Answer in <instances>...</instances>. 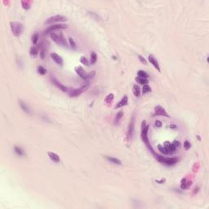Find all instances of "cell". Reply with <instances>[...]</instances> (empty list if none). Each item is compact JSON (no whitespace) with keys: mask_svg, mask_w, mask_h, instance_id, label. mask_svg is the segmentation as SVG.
Here are the masks:
<instances>
[{"mask_svg":"<svg viewBox=\"0 0 209 209\" xmlns=\"http://www.w3.org/2000/svg\"><path fill=\"white\" fill-rule=\"evenodd\" d=\"M38 38H39L38 34H37V33H35V34L32 36V42H33V44H34V45L37 44V42L38 41Z\"/></svg>","mask_w":209,"mask_h":209,"instance_id":"cell-32","label":"cell"},{"mask_svg":"<svg viewBox=\"0 0 209 209\" xmlns=\"http://www.w3.org/2000/svg\"><path fill=\"white\" fill-rule=\"evenodd\" d=\"M69 42H70V46L73 48H76V43H75L74 42V39L72 38H69Z\"/></svg>","mask_w":209,"mask_h":209,"instance_id":"cell-34","label":"cell"},{"mask_svg":"<svg viewBox=\"0 0 209 209\" xmlns=\"http://www.w3.org/2000/svg\"><path fill=\"white\" fill-rule=\"evenodd\" d=\"M19 104H20V106L21 107V109L23 110V111H25V113H28V114H30V110H29V106L26 104L24 101L22 100H19Z\"/></svg>","mask_w":209,"mask_h":209,"instance_id":"cell-18","label":"cell"},{"mask_svg":"<svg viewBox=\"0 0 209 209\" xmlns=\"http://www.w3.org/2000/svg\"><path fill=\"white\" fill-rule=\"evenodd\" d=\"M148 131H149V125L146 123V121L144 120L142 121L141 123V133H140V136H141V140H143V142L145 144V145L147 146L150 151L153 152V149L151 147L149 141V138H148Z\"/></svg>","mask_w":209,"mask_h":209,"instance_id":"cell-1","label":"cell"},{"mask_svg":"<svg viewBox=\"0 0 209 209\" xmlns=\"http://www.w3.org/2000/svg\"><path fill=\"white\" fill-rule=\"evenodd\" d=\"M172 144L174 145V146L176 147H176H179L180 146V142L179 141H176V140H174V141L172 142Z\"/></svg>","mask_w":209,"mask_h":209,"instance_id":"cell-39","label":"cell"},{"mask_svg":"<svg viewBox=\"0 0 209 209\" xmlns=\"http://www.w3.org/2000/svg\"><path fill=\"white\" fill-rule=\"evenodd\" d=\"M95 74H96V72L95 71H92V72H91V73L87 74V79H88V78H92L95 76Z\"/></svg>","mask_w":209,"mask_h":209,"instance_id":"cell-36","label":"cell"},{"mask_svg":"<svg viewBox=\"0 0 209 209\" xmlns=\"http://www.w3.org/2000/svg\"><path fill=\"white\" fill-rule=\"evenodd\" d=\"M170 127H176V126H173V125H171V126H170Z\"/></svg>","mask_w":209,"mask_h":209,"instance_id":"cell-42","label":"cell"},{"mask_svg":"<svg viewBox=\"0 0 209 209\" xmlns=\"http://www.w3.org/2000/svg\"><path fill=\"white\" fill-rule=\"evenodd\" d=\"M149 61L153 65V67H154L157 70H158L159 72H160V67H159V62H158V61H157V59L151 54L149 55Z\"/></svg>","mask_w":209,"mask_h":209,"instance_id":"cell-13","label":"cell"},{"mask_svg":"<svg viewBox=\"0 0 209 209\" xmlns=\"http://www.w3.org/2000/svg\"><path fill=\"white\" fill-rule=\"evenodd\" d=\"M158 148H159V150L160 151V153H163V154H165V155H167V154H168V150L166 149V148L164 146H162L161 145H159V146H158Z\"/></svg>","mask_w":209,"mask_h":209,"instance_id":"cell-30","label":"cell"},{"mask_svg":"<svg viewBox=\"0 0 209 209\" xmlns=\"http://www.w3.org/2000/svg\"><path fill=\"white\" fill-rule=\"evenodd\" d=\"M44 54H45L44 49H42V51L40 52V57H41V59H44Z\"/></svg>","mask_w":209,"mask_h":209,"instance_id":"cell-40","label":"cell"},{"mask_svg":"<svg viewBox=\"0 0 209 209\" xmlns=\"http://www.w3.org/2000/svg\"><path fill=\"white\" fill-rule=\"evenodd\" d=\"M51 57L57 65H63V59H62L61 57H60V56H59L58 54L54 53V52H53V53L51 54Z\"/></svg>","mask_w":209,"mask_h":209,"instance_id":"cell-14","label":"cell"},{"mask_svg":"<svg viewBox=\"0 0 209 209\" xmlns=\"http://www.w3.org/2000/svg\"><path fill=\"white\" fill-rule=\"evenodd\" d=\"M190 143H189V141H188V140H185V142H184V148L186 150H188L189 149V148H190Z\"/></svg>","mask_w":209,"mask_h":209,"instance_id":"cell-35","label":"cell"},{"mask_svg":"<svg viewBox=\"0 0 209 209\" xmlns=\"http://www.w3.org/2000/svg\"><path fill=\"white\" fill-rule=\"evenodd\" d=\"M104 157L107 161H109V162L112 163H114V164H117V165L122 164V162H121L119 159L114 158V157H111V156H104Z\"/></svg>","mask_w":209,"mask_h":209,"instance_id":"cell-16","label":"cell"},{"mask_svg":"<svg viewBox=\"0 0 209 209\" xmlns=\"http://www.w3.org/2000/svg\"><path fill=\"white\" fill-rule=\"evenodd\" d=\"M68 28V25H65V24H56V25H52L51 26H48L47 28V29L44 31V34H51L52 33V31L54 30H57V29H67Z\"/></svg>","mask_w":209,"mask_h":209,"instance_id":"cell-7","label":"cell"},{"mask_svg":"<svg viewBox=\"0 0 209 209\" xmlns=\"http://www.w3.org/2000/svg\"><path fill=\"white\" fill-rule=\"evenodd\" d=\"M155 126L158 127H162V122L161 121H159V120H156L155 121Z\"/></svg>","mask_w":209,"mask_h":209,"instance_id":"cell-38","label":"cell"},{"mask_svg":"<svg viewBox=\"0 0 209 209\" xmlns=\"http://www.w3.org/2000/svg\"><path fill=\"white\" fill-rule=\"evenodd\" d=\"M127 103H128V97H127V96H124L119 102H118L116 106H114V109H119L121 107L125 106L127 104Z\"/></svg>","mask_w":209,"mask_h":209,"instance_id":"cell-12","label":"cell"},{"mask_svg":"<svg viewBox=\"0 0 209 209\" xmlns=\"http://www.w3.org/2000/svg\"><path fill=\"white\" fill-rule=\"evenodd\" d=\"M134 120H135V118L134 116L132 117V119L130 120L129 125H128V128H127V141H130L132 140V136H133V132H134Z\"/></svg>","mask_w":209,"mask_h":209,"instance_id":"cell-8","label":"cell"},{"mask_svg":"<svg viewBox=\"0 0 209 209\" xmlns=\"http://www.w3.org/2000/svg\"><path fill=\"white\" fill-rule=\"evenodd\" d=\"M152 153L155 156V159L158 160L159 163H163V164H166V165H173L177 163V161H178V159L176 158H165V157H162L159 154H157L154 151L152 152Z\"/></svg>","mask_w":209,"mask_h":209,"instance_id":"cell-3","label":"cell"},{"mask_svg":"<svg viewBox=\"0 0 209 209\" xmlns=\"http://www.w3.org/2000/svg\"><path fill=\"white\" fill-rule=\"evenodd\" d=\"M151 87H150L148 84H145V85H143V88H142V93L143 94H147V93H149L151 92Z\"/></svg>","mask_w":209,"mask_h":209,"instance_id":"cell-26","label":"cell"},{"mask_svg":"<svg viewBox=\"0 0 209 209\" xmlns=\"http://www.w3.org/2000/svg\"><path fill=\"white\" fill-rule=\"evenodd\" d=\"M164 147L166 148V149L168 151L169 153H174L176 151V148L174 146V145H173L172 143H169L168 141H166L164 143Z\"/></svg>","mask_w":209,"mask_h":209,"instance_id":"cell-15","label":"cell"},{"mask_svg":"<svg viewBox=\"0 0 209 209\" xmlns=\"http://www.w3.org/2000/svg\"><path fill=\"white\" fill-rule=\"evenodd\" d=\"M31 3H32L31 1H21V5L23 7V8L26 9V10H28V9L30 8Z\"/></svg>","mask_w":209,"mask_h":209,"instance_id":"cell-25","label":"cell"},{"mask_svg":"<svg viewBox=\"0 0 209 209\" xmlns=\"http://www.w3.org/2000/svg\"><path fill=\"white\" fill-rule=\"evenodd\" d=\"M51 83H53L56 87H57V88H59L61 91H62L63 92H69V90H68V88L65 86V85L63 84H61L60 82H59L58 80L56 79L55 78H51Z\"/></svg>","mask_w":209,"mask_h":209,"instance_id":"cell-9","label":"cell"},{"mask_svg":"<svg viewBox=\"0 0 209 209\" xmlns=\"http://www.w3.org/2000/svg\"><path fill=\"white\" fill-rule=\"evenodd\" d=\"M123 115V110H119V111H118V113L116 114V115H115V118H114V123L115 124H118L119 123V122L120 121V119H122V117Z\"/></svg>","mask_w":209,"mask_h":209,"instance_id":"cell-19","label":"cell"},{"mask_svg":"<svg viewBox=\"0 0 209 209\" xmlns=\"http://www.w3.org/2000/svg\"><path fill=\"white\" fill-rule=\"evenodd\" d=\"M137 74H138V77H140V78H149V74L144 70H139L137 72Z\"/></svg>","mask_w":209,"mask_h":209,"instance_id":"cell-28","label":"cell"},{"mask_svg":"<svg viewBox=\"0 0 209 209\" xmlns=\"http://www.w3.org/2000/svg\"><path fill=\"white\" fill-rule=\"evenodd\" d=\"M136 81L139 84H141V85H145V84L149 83V80L147 79V78H140V77H136Z\"/></svg>","mask_w":209,"mask_h":209,"instance_id":"cell-24","label":"cell"},{"mask_svg":"<svg viewBox=\"0 0 209 209\" xmlns=\"http://www.w3.org/2000/svg\"><path fill=\"white\" fill-rule=\"evenodd\" d=\"M138 58H139V60H140V61L142 62V63H144V64H145V65H147V61H146L145 58L144 57H142V56L139 55V56H138Z\"/></svg>","mask_w":209,"mask_h":209,"instance_id":"cell-37","label":"cell"},{"mask_svg":"<svg viewBox=\"0 0 209 209\" xmlns=\"http://www.w3.org/2000/svg\"><path fill=\"white\" fill-rule=\"evenodd\" d=\"M114 98V94H112V93L108 94L107 96H106V99H104V102H106V104H110L112 103Z\"/></svg>","mask_w":209,"mask_h":209,"instance_id":"cell-22","label":"cell"},{"mask_svg":"<svg viewBox=\"0 0 209 209\" xmlns=\"http://www.w3.org/2000/svg\"><path fill=\"white\" fill-rule=\"evenodd\" d=\"M89 87H90L89 83L84 84L80 88H77V89H74V90H72L70 91H69L68 95H69V96L72 97V98L73 97H78V96H79L83 92L86 91L88 88H89Z\"/></svg>","mask_w":209,"mask_h":209,"instance_id":"cell-5","label":"cell"},{"mask_svg":"<svg viewBox=\"0 0 209 209\" xmlns=\"http://www.w3.org/2000/svg\"><path fill=\"white\" fill-rule=\"evenodd\" d=\"M29 52H30L31 56H37L38 53V47H32L30 48Z\"/></svg>","mask_w":209,"mask_h":209,"instance_id":"cell-31","label":"cell"},{"mask_svg":"<svg viewBox=\"0 0 209 209\" xmlns=\"http://www.w3.org/2000/svg\"><path fill=\"white\" fill-rule=\"evenodd\" d=\"M189 185H191V181L188 182L187 181H186L185 178L181 180V189H185Z\"/></svg>","mask_w":209,"mask_h":209,"instance_id":"cell-21","label":"cell"},{"mask_svg":"<svg viewBox=\"0 0 209 209\" xmlns=\"http://www.w3.org/2000/svg\"><path fill=\"white\" fill-rule=\"evenodd\" d=\"M47 154L49 156V158H50V159L52 160L53 162H55V163H60V161H61L60 157H59V155H57V153H55L53 152H48Z\"/></svg>","mask_w":209,"mask_h":209,"instance_id":"cell-17","label":"cell"},{"mask_svg":"<svg viewBox=\"0 0 209 209\" xmlns=\"http://www.w3.org/2000/svg\"><path fill=\"white\" fill-rule=\"evenodd\" d=\"M154 112H155V115H161L168 118L169 117L168 114L167 113V111L165 110L164 108H163L160 106H157L154 107Z\"/></svg>","mask_w":209,"mask_h":209,"instance_id":"cell-10","label":"cell"},{"mask_svg":"<svg viewBox=\"0 0 209 209\" xmlns=\"http://www.w3.org/2000/svg\"><path fill=\"white\" fill-rule=\"evenodd\" d=\"M50 37L52 39V41L55 42L57 45L63 46V47H68L67 42H66L65 38L63 37V35H62L61 34H55V33H51V34H50Z\"/></svg>","mask_w":209,"mask_h":209,"instance_id":"cell-4","label":"cell"},{"mask_svg":"<svg viewBox=\"0 0 209 209\" xmlns=\"http://www.w3.org/2000/svg\"><path fill=\"white\" fill-rule=\"evenodd\" d=\"M10 27H11V30L15 37H19L24 32V26L20 22H17V21L10 22Z\"/></svg>","mask_w":209,"mask_h":209,"instance_id":"cell-2","label":"cell"},{"mask_svg":"<svg viewBox=\"0 0 209 209\" xmlns=\"http://www.w3.org/2000/svg\"><path fill=\"white\" fill-rule=\"evenodd\" d=\"M80 61L82 64H83L85 65H87V66H89V62H88L87 59L85 57H81L80 58Z\"/></svg>","mask_w":209,"mask_h":209,"instance_id":"cell-33","label":"cell"},{"mask_svg":"<svg viewBox=\"0 0 209 209\" xmlns=\"http://www.w3.org/2000/svg\"><path fill=\"white\" fill-rule=\"evenodd\" d=\"M37 70H38V73L42 74V75H44V74H47V70H46V69L43 66H42V65H39V66H38Z\"/></svg>","mask_w":209,"mask_h":209,"instance_id":"cell-29","label":"cell"},{"mask_svg":"<svg viewBox=\"0 0 209 209\" xmlns=\"http://www.w3.org/2000/svg\"><path fill=\"white\" fill-rule=\"evenodd\" d=\"M156 181L158 182V183H160V184H162L163 182H164V181H165V180H164V179H162L161 181Z\"/></svg>","mask_w":209,"mask_h":209,"instance_id":"cell-41","label":"cell"},{"mask_svg":"<svg viewBox=\"0 0 209 209\" xmlns=\"http://www.w3.org/2000/svg\"><path fill=\"white\" fill-rule=\"evenodd\" d=\"M97 61V55L95 51H91V53L90 55V63L91 65L96 64Z\"/></svg>","mask_w":209,"mask_h":209,"instance_id":"cell-20","label":"cell"},{"mask_svg":"<svg viewBox=\"0 0 209 209\" xmlns=\"http://www.w3.org/2000/svg\"><path fill=\"white\" fill-rule=\"evenodd\" d=\"M74 70H75V72L78 74V76H79L81 78H83V79L84 80H86L87 79V74H86V72H85V70H83V68L82 67V66H77V67H75L74 68Z\"/></svg>","mask_w":209,"mask_h":209,"instance_id":"cell-11","label":"cell"},{"mask_svg":"<svg viewBox=\"0 0 209 209\" xmlns=\"http://www.w3.org/2000/svg\"><path fill=\"white\" fill-rule=\"evenodd\" d=\"M67 20V18L64 16L61 15H56L53 16H51V17L47 18L46 20L45 24L48 25V24H52V23H56V22H63Z\"/></svg>","mask_w":209,"mask_h":209,"instance_id":"cell-6","label":"cell"},{"mask_svg":"<svg viewBox=\"0 0 209 209\" xmlns=\"http://www.w3.org/2000/svg\"><path fill=\"white\" fill-rule=\"evenodd\" d=\"M132 91H133V94L134 96L136 97H139L140 95V87L138 85H134L133 88H132Z\"/></svg>","mask_w":209,"mask_h":209,"instance_id":"cell-23","label":"cell"},{"mask_svg":"<svg viewBox=\"0 0 209 209\" xmlns=\"http://www.w3.org/2000/svg\"><path fill=\"white\" fill-rule=\"evenodd\" d=\"M14 151H15V153H16V154L19 155V156H23V155L25 154L24 151H23V149L21 148H20V147H18V146H15Z\"/></svg>","mask_w":209,"mask_h":209,"instance_id":"cell-27","label":"cell"}]
</instances>
